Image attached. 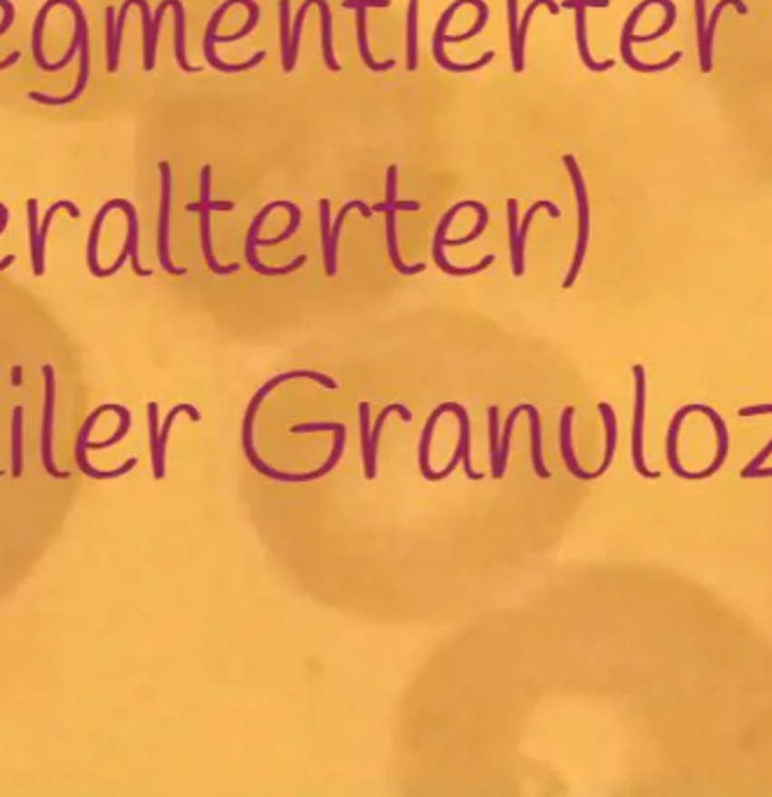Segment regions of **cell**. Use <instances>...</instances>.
<instances>
[{
	"instance_id": "cell-1",
	"label": "cell",
	"mask_w": 772,
	"mask_h": 797,
	"mask_svg": "<svg viewBox=\"0 0 772 797\" xmlns=\"http://www.w3.org/2000/svg\"><path fill=\"white\" fill-rule=\"evenodd\" d=\"M293 379H311V382L321 384L323 388H330V391H335V388H337V382L330 377H326V374H321V372L295 370V372H284V374H277V377H272L269 382H265L260 388H258V394L250 398L249 407H246L244 426H241V447H244V454H246V459H249V463L253 465V468H256L260 475L269 477V480H274V482H293V484L314 482V480H321V477L328 475V472L323 471V465L311 472H281V471H277V468H269V465H267L265 461L258 456L256 447H253V428H256L258 407H260V403L267 398V395L272 394L274 388L281 386V384L293 382Z\"/></svg>"
},
{
	"instance_id": "cell-2",
	"label": "cell",
	"mask_w": 772,
	"mask_h": 797,
	"mask_svg": "<svg viewBox=\"0 0 772 797\" xmlns=\"http://www.w3.org/2000/svg\"><path fill=\"white\" fill-rule=\"evenodd\" d=\"M44 379V403H43V423H40V461H43L47 475L56 480H68L66 471H59L54 463V404H56V377L54 367L47 363L43 365Z\"/></svg>"
},
{
	"instance_id": "cell-3",
	"label": "cell",
	"mask_w": 772,
	"mask_h": 797,
	"mask_svg": "<svg viewBox=\"0 0 772 797\" xmlns=\"http://www.w3.org/2000/svg\"><path fill=\"white\" fill-rule=\"evenodd\" d=\"M564 164L569 169V176L573 180V190H576V199H578V241H576V255H573V265L569 269L567 278H564V288H572L573 281H576L578 272H581V267H583L585 260V250H588V241H590V204H588V194H585V183H583V176L578 171V164L572 155H564Z\"/></svg>"
},
{
	"instance_id": "cell-4",
	"label": "cell",
	"mask_w": 772,
	"mask_h": 797,
	"mask_svg": "<svg viewBox=\"0 0 772 797\" xmlns=\"http://www.w3.org/2000/svg\"><path fill=\"white\" fill-rule=\"evenodd\" d=\"M160 218H157V258H160L161 269L173 277H183V267H176L169 255V220H171V167L167 161H160Z\"/></svg>"
},
{
	"instance_id": "cell-5",
	"label": "cell",
	"mask_w": 772,
	"mask_h": 797,
	"mask_svg": "<svg viewBox=\"0 0 772 797\" xmlns=\"http://www.w3.org/2000/svg\"><path fill=\"white\" fill-rule=\"evenodd\" d=\"M634 374V423H632V461L634 471L646 480H658L660 472L649 471L644 461V416H646V372L641 365L632 367Z\"/></svg>"
},
{
	"instance_id": "cell-6",
	"label": "cell",
	"mask_w": 772,
	"mask_h": 797,
	"mask_svg": "<svg viewBox=\"0 0 772 797\" xmlns=\"http://www.w3.org/2000/svg\"><path fill=\"white\" fill-rule=\"evenodd\" d=\"M478 206H480V201H459V204L452 206V209L443 216V220H440L438 229H435V237H434V260H435V265H438L440 272L450 274V277H471V274L484 272V269H487V267L494 262V255H487V258H484L483 262H478V265L454 267L447 262V258H445V253H443L445 238H447V229H450V225H452V220H454L456 213H459L462 209H478Z\"/></svg>"
},
{
	"instance_id": "cell-7",
	"label": "cell",
	"mask_w": 772,
	"mask_h": 797,
	"mask_svg": "<svg viewBox=\"0 0 772 797\" xmlns=\"http://www.w3.org/2000/svg\"><path fill=\"white\" fill-rule=\"evenodd\" d=\"M115 204H117V209L124 210V216H127V238H124L122 253L117 255V260L112 262L111 267H106V269H103V278H108V277H112V274L120 272L127 260L132 262L133 274H136V277H151L152 274L151 269H143V267H141V260H139V213H136V209H133L132 201H127V199H115Z\"/></svg>"
},
{
	"instance_id": "cell-8",
	"label": "cell",
	"mask_w": 772,
	"mask_h": 797,
	"mask_svg": "<svg viewBox=\"0 0 772 797\" xmlns=\"http://www.w3.org/2000/svg\"><path fill=\"white\" fill-rule=\"evenodd\" d=\"M281 206H284V201H272V204H267L265 209H262L260 213H258L256 220L250 222L249 234H246V248H244L246 262H249V267H250V269H253V272L262 274V277H286V274L295 272V269H300V267L307 262L305 255H300V258H295V260L290 262V265H286V267H265L260 260H258L256 246H258V234H260L262 222L267 220V216H269V213H272L274 209H281Z\"/></svg>"
},
{
	"instance_id": "cell-9",
	"label": "cell",
	"mask_w": 772,
	"mask_h": 797,
	"mask_svg": "<svg viewBox=\"0 0 772 797\" xmlns=\"http://www.w3.org/2000/svg\"><path fill=\"white\" fill-rule=\"evenodd\" d=\"M103 412H108V404H101L99 410H94L92 414L87 416V421H84L83 428L78 431V442H75V459H78V468L84 472V475L92 477V480H115V477L127 475V472L133 471V468H136V463H139V459H129L127 463L120 465V468H115V471H96L94 465H89V461H87L89 433H92L96 419H99Z\"/></svg>"
},
{
	"instance_id": "cell-10",
	"label": "cell",
	"mask_w": 772,
	"mask_h": 797,
	"mask_svg": "<svg viewBox=\"0 0 772 797\" xmlns=\"http://www.w3.org/2000/svg\"><path fill=\"white\" fill-rule=\"evenodd\" d=\"M237 3H239V5H241V0H225V3H222V5L218 7L216 12H213L211 22H209V26H206L204 56H206V62H209V66H213V68H216V71H220V73L249 71V68L258 66V63H260L262 59H265V52H258V54L253 56V59H249V62H244V63H225V62H220V59H218V54H216L218 24H220V19L225 17V12H228L232 5H237Z\"/></svg>"
},
{
	"instance_id": "cell-11",
	"label": "cell",
	"mask_w": 772,
	"mask_h": 797,
	"mask_svg": "<svg viewBox=\"0 0 772 797\" xmlns=\"http://www.w3.org/2000/svg\"><path fill=\"white\" fill-rule=\"evenodd\" d=\"M466 3H471V0H454V3H452V5L443 12V17H440L438 26H435V34H434L435 62H438V66H443L445 71H450V73H473V71H478V68L487 66V63L494 59V52H487V54H483V59H478V62H473V63H454V62H450L447 56H445L443 43H445V34H447V26H450V19L454 17V12L459 10L462 5H466Z\"/></svg>"
},
{
	"instance_id": "cell-12",
	"label": "cell",
	"mask_w": 772,
	"mask_h": 797,
	"mask_svg": "<svg viewBox=\"0 0 772 797\" xmlns=\"http://www.w3.org/2000/svg\"><path fill=\"white\" fill-rule=\"evenodd\" d=\"M342 5L347 10H354L356 12V34H358V52H361V59L370 71L375 73H384V71H391L396 66V62H384L377 63L373 59V52L367 47V31H366V12L367 7H389L391 3L389 0H345Z\"/></svg>"
},
{
	"instance_id": "cell-13",
	"label": "cell",
	"mask_w": 772,
	"mask_h": 797,
	"mask_svg": "<svg viewBox=\"0 0 772 797\" xmlns=\"http://www.w3.org/2000/svg\"><path fill=\"white\" fill-rule=\"evenodd\" d=\"M188 213H200V237H201V253H204V260L209 265L213 274L218 277H228V274L239 272V265H218L216 255H213V244H211V209L204 204H188Z\"/></svg>"
},
{
	"instance_id": "cell-14",
	"label": "cell",
	"mask_w": 772,
	"mask_h": 797,
	"mask_svg": "<svg viewBox=\"0 0 772 797\" xmlns=\"http://www.w3.org/2000/svg\"><path fill=\"white\" fill-rule=\"evenodd\" d=\"M56 5H59V0H47V3H44V5L38 10V15H35L34 28H31V52H34V63L40 68V71L47 73V75H52V73L64 71V68H68V63L64 62V59H62V62L50 63V62H47V56H44V52H43L44 22H47V17H50V12L54 10Z\"/></svg>"
},
{
	"instance_id": "cell-15",
	"label": "cell",
	"mask_w": 772,
	"mask_h": 797,
	"mask_svg": "<svg viewBox=\"0 0 772 797\" xmlns=\"http://www.w3.org/2000/svg\"><path fill=\"white\" fill-rule=\"evenodd\" d=\"M178 414H188L192 421H201L200 410H197L195 404H176L171 412L167 414L164 423H161V431H160V442H157V456L152 459V475L155 480H164L167 475V440H169V433H171L173 421H176Z\"/></svg>"
},
{
	"instance_id": "cell-16",
	"label": "cell",
	"mask_w": 772,
	"mask_h": 797,
	"mask_svg": "<svg viewBox=\"0 0 772 797\" xmlns=\"http://www.w3.org/2000/svg\"><path fill=\"white\" fill-rule=\"evenodd\" d=\"M573 407H567V410L562 412L560 416V449H562V459H564V465H567V471L572 472L576 480H583V482H592L597 480L595 472H585L581 465H578L576 454H573V442H572V423H573Z\"/></svg>"
},
{
	"instance_id": "cell-17",
	"label": "cell",
	"mask_w": 772,
	"mask_h": 797,
	"mask_svg": "<svg viewBox=\"0 0 772 797\" xmlns=\"http://www.w3.org/2000/svg\"><path fill=\"white\" fill-rule=\"evenodd\" d=\"M698 412H702V414L709 416L711 426H714V433H717V456H714V463H711L709 468H705L702 472H698V475H700V480H709V477H714V472H718V468H721L723 461H726V456H728L730 435H728V428H726V423H723L721 414L711 410L709 404H698Z\"/></svg>"
},
{
	"instance_id": "cell-18",
	"label": "cell",
	"mask_w": 772,
	"mask_h": 797,
	"mask_svg": "<svg viewBox=\"0 0 772 797\" xmlns=\"http://www.w3.org/2000/svg\"><path fill=\"white\" fill-rule=\"evenodd\" d=\"M447 412L456 414L459 419V449H462V461H464V472H466L468 480L473 482H480L484 480L483 472H475L473 471V461H471V419H468V412L464 404L459 403H445Z\"/></svg>"
},
{
	"instance_id": "cell-19",
	"label": "cell",
	"mask_w": 772,
	"mask_h": 797,
	"mask_svg": "<svg viewBox=\"0 0 772 797\" xmlns=\"http://www.w3.org/2000/svg\"><path fill=\"white\" fill-rule=\"evenodd\" d=\"M117 204L115 199L106 201V204L101 206L99 213H96L94 222H92V229H89V237H87V267L89 272L94 274L96 278H103V267L99 265V237H101V228H103V222H106L108 213L115 210Z\"/></svg>"
},
{
	"instance_id": "cell-20",
	"label": "cell",
	"mask_w": 772,
	"mask_h": 797,
	"mask_svg": "<svg viewBox=\"0 0 772 797\" xmlns=\"http://www.w3.org/2000/svg\"><path fill=\"white\" fill-rule=\"evenodd\" d=\"M28 218V246H31V265H34V277H44V250L40 246V218H38V199L26 201Z\"/></svg>"
},
{
	"instance_id": "cell-21",
	"label": "cell",
	"mask_w": 772,
	"mask_h": 797,
	"mask_svg": "<svg viewBox=\"0 0 772 797\" xmlns=\"http://www.w3.org/2000/svg\"><path fill=\"white\" fill-rule=\"evenodd\" d=\"M690 412H698V404H686V407H681V410L674 414L672 423H669V431H667V442H665L667 463H669V468H672V472L679 477V480H689V471H684L681 463H679L677 438H679V428H681V423H684V419L690 414Z\"/></svg>"
},
{
	"instance_id": "cell-22",
	"label": "cell",
	"mask_w": 772,
	"mask_h": 797,
	"mask_svg": "<svg viewBox=\"0 0 772 797\" xmlns=\"http://www.w3.org/2000/svg\"><path fill=\"white\" fill-rule=\"evenodd\" d=\"M529 426H532V465L536 477L541 480H551V471L545 468L543 461V426H541V414L536 410V404H529Z\"/></svg>"
},
{
	"instance_id": "cell-23",
	"label": "cell",
	"mask_w": 772,
	"mask_h": 797,
	"mask_svg": "<svg viewBox=\"0 0 772 797\" xmlns=\"http://www.w3.org/2000/svg\"><path fill=\"white\" fill-rule=\"evenodd\" d=\"M133 5L139 7L141 17H143V71L152 73L155 71V62H157V44L152 43L151 7H148L145 0H124L122 3L124 10H132Z\"/></svg>"
},
{
	"instance_id": "cell-24",
	"label": "cell",
	"mask_w": 772,
	"mask_h": 797,
	"mask_svg": "<svg viewBox=\"0 0 772 797\" xmlns=\"http://www.w3.org/2000/svg\"><path fill=\"white\" fill-rule=\"evenodd\" d=\"M597 407H600V414H601V421H604V428H606V449H604V461H601V465L600 468H597L595 471V475H597V480H600L601 475H604L606 471H609V468H611V463H613V456H616V442H618V423H616V412L611 410V404L609 403H600L597 404Z\"/></svg>"
},
{
	"instance_id": "cell-25",
	"label": "cell",
	"mask_w": 772,
	"mask_h": 797,
	"mask_svg": "<svg viewBox=\"0 0 772 797\" xmlns=\"http://www.w3.org/2000/svg\"><path fill=\"white\" fill-rule=\"evenodd\" d=\"M173 10V22H176V31H173V54H176L178 68L183 73H200L197 66H190L188 54H185V7L181 0H171Z\"/></svg>"
},
{
	"instance_id": "cell-26",
	"label": "cell",
	"mask_w": 772,
	"mask_h": 797,
	"mask_svg": "<svg viewBox=\"0 0 772 797\" xmlns=\"http://www.w3.org/2000/svg\"><path fill=\"white\" fill-rule=\"evenodd\" d=\"M384 213H386V250H389V258L391 262H394L396 269H398L400 274H406V277H415V274L424 272V269H426L424 262H419V265H406V262L400 260L398 238H396V209L394 206H389Z\"/></svg>"
},
{
	"instance_id": "cell-27",
	"label": "cell",
	"mask_w": 772,
	"mask_h": 797,
	"mask_svg": "<svg viewBox=\"0 0 772 797\" xmlns=\"http://www.w3.org/2000/svg\"><path fill=\"white\" fill-rule=\"evenodd\" d=\"M10 463H12V477L19 480L24 472V410L22 404H17L12 410V438H10Z\"/></svg>"
},
{
	"instance_id": "cell-28",
	"label": "cell",
	"mask_w": 772,
	"mask_h": 797,
	"mask_svg": "<svg viewBox=\"0 0 772 797\" xmlns=\"http://www.w3.org/2000/svg\"><path fill=\"white\" fill-rule=\"evenodd\" d=\"M539 5H548V10H551L552 15H557V12H560V5H557L555 0H532V5L524 10V17H523V22H520V28H517V50H515V54H513V71L515 73L524 71V43H527L524 38H527V28H529V22H532V15L536 12V7Z\"/></svg>"
},
{
	"instance_id": "cell-29",
	"label": "cell",
	"mask_w": 772,
	"mask_h": 797,
	"mask_svg": "<svg viewBox=\"0 0 772 797\" xmlns=\"http://www.w3.org/2000/svg\"><path fill=\"white\" fill-rule=\"evenodd\" d=\"M527 407H529V403L517 404L515 410H513L511 414H508L506 423H503V433H501V442H499V463H496V468H494V471H492V477H494V480H501V477L506 475L508 454H511V435H513V426H515L517 416L523 414V412H524V414H527Z\"/></svg>"
},
{
	"instance_id": "cell-30",
	"label": "cell",
	"mask_w": 772,
	"mask_h": 797,
	"mask_svg": "<svg viewBox=\"0 0 772 797\" xmlns=\"http://www.w3.org/2000/svg\"><path fill=\"white\" fill-rule=\"evenodd\" d=\"M564 7H573L576 10V35H578V50H581V56H583V63L590 68V71H606V68H611L613 62H604V63H595L592 62V56L588 52V35H585V5L583 3H578V0H567Z\"/></svg>"
},
{
	"instance_id": "cell-31",
	"label": "cell",
	"mask_w": 772,
	"mask_h": 797,
	"mask_svg": "<svg viewBox=\"0 0 772 797\" xmlns=\"http://www.w3.org/2000/svg\"><path fill=\"white\" fill-rule=\"evenodd\" d=\"M358 421H361V447H363V465H366V480L377 477V459L373 456L370 447V407L367 403H358Z\"/></svg>"
},
{
	"instance_id": "cell-32",
	"label": "cell",
	"mask_w": 772,
	"mask_h": 797,
	"mask_svg": "<svg viewBox=\"0 0 772 797\" xmlns=\"http://www.w3.org/2000/svg\"><path fill=\"white\" fill-rule=\"evenodd\" d=\"M314 5L321 12V47H323V62L330 71H339V63L333 52V17H330V7L326 0H314Z\"/></svg>"
},
{
	"instance_id": "cell-33",
	"label": "cell",
	"mask_w": 772,
	"mask_h": 797,
	"mask_svg": "<svg viewBox=\"0 0 772 797\" xmlns=\"http://www.w3.org/2000/svg\"><path fill=\"white\" fill-rule=\"evenodd\" d=\"M330 201L321 199V241H323V260H326V274L335 277L337 274V258L330 250Z\"/></svg>"
},
{
	"instance_id": "cell-34",
	"label": "cell",
	"mask_w": 772,
	"mask_h": 797,
	"mask_svg": "<svg viewBox=\"0 0 772 797\" xmlns=\"http://www.w3.org/2000/svg\"><path fill=\"white\" fill-rule=\"evenodd\" d=\"M311 5H314V0H305V3H302V5H300V10H298V15H295L293 35H290V52H288V59H286V62H284V71L286 73L293 71L295 63H298V50H300L302 26H305V17H307V12H309Z\"/></svg>"
},
{
	"instance_id": "cell-35",
	"label": "cell",
	"mask_w": 772,
	"mask_h": 797,
	"mask_svg": "<svg viewBox=\"0 0 772 797\" xmlns=\"http://www.w3.org/2000/svg\"><path fill=\"white\" fill-rule=\"evenodd\" d=\"M417 12L419 5L417 0H410V7H407V71H415L417 68Z\"/></svg>"
},
{
	"instance_id": "cell-36",
	"label": "cell",
	"mask_w": 772,
	"mask_h": 797,
	"mask_svg": "<svg viewBox=\"0 0 772 797\" xmlns=\"http://www.w3.org/2000/svg\"><path fill=\"white\" fill-rule=\"evenodd\" d=\"M758 414H772V404H756V407H742V410H739V416H758ZM770 454H772V440L766 444V447H763L761 454H756L754 461H749V465H747L745 471H742V480H747L751 471L761 468Z\"/></svg>"
},
{
	"instance_id": "cell-37",
	"label": "cell",
	"mask_w": 772,
	"mask_h": 797,
	"mask_svg": "<svg viewBox=\"0 0 772 797\" xmlns=\"http://www.w3.org/2000/svg\"><path fill=\"white\" fill-rule=\"evenodd\" d=\"M115 7H106V68L115 73L120 68V47L115 44Z\"/></svg>"
},
{
	"instance_id": "cell-38",
	"label": "cell",
	"mask_w": 772,
	"mask_h": 797,
	"mask_svg": "<svg viewBox=\"0 0 772 797\" xmlns=\"http://www.w3.org/2000/svg\"><path fill=\"white\" fill-rule=\"evenodd\" d=\"M400 414V419L406 421V423H410L412 421V412L407 410L406 404H400V403H394V404H389V407H386V410H382L379 412V416H377V423H375L373 426V431H370V447H373V456L375 459H377V444H379V433H382V428H384V423H386V419H389V414Z\"/></svg>"
},
{
	"instance_id": "cell-39",
	"label": "cell",
	"mask_w": 772,
	"mask_h": 797,
	"mask_svg": "<svg viewBox=\"0 0 772 797\" xmlns=\"http://www.w3.org/2000/svg\"><path fill=\"white\" fill-rule=\"evenodd\" d=\"M108 412H115V414L120 416V428H117L115 435H111V438H108L106 442H96V444H89L87 442V449H108V447H112V444L120 442V440H122L124 435H127V433H129V428H132V412H129L127 407H122V404H108Z\"/></svg>"
},
{
	"instance_id": "cell-40",
	"label": "cell",
	"mask_w": 772,
	"mask_h": 797,
	"mask_svg": "<svg viewBox=\"0 0 772 797\" xmlns=\"http://www.w3.org/2000/svg\"><path fill=\"white\" fill-rule=\"evenodd\" d=\"M508 232H511V255H513V274L515 277H523L524 265L517 258V238H520V229H517V201L508 199Z\"/></svg>"
},
{
	"instance_id": "cell-41",
	"label": "cell",
	"mask_w": 772,
	"mask_h": 797,
	"mask_svg": "<svg viewBox=\"0 0 772 797\" xmlns=\"http://www.w3.org/2000/svg\"><path fill=\"white\" fill-rule=\"evenodd\" d=\"M281 209H286V210H288V213H290L288 228H286V232H284V234H279V237H274V238H258V244H260V246H277V244H284V241H288V238L293 237L295 232H298V228H300L302 210L298 209V206H295L293 201H284V206H281Z\"/></svg>"
},
{
	"instance_id": "cell-42",
	"label": "cell",
	"mask_w": 772,
	"mask_h": 797,
	"mask_svg": "<svg viewBox=\"0 0 772 797\" xmlns=\"http://www.w3.org/2000/svg\"><path fill=\"white\" fill-rule=\"evenodd\" d=\"M200 188H201L200 204L209 206L211 210H234L232 201H211V167H209V164H206V167H201Z\"/></svg>"
},
{
	"instance_id": "cell-43",
	"label": "cell",
	"mask_w": 772,
	"mask_h": 797,
	"mask_svg": "<svg viewBox=\"0 0 772 797\" xmlns=\"http://www.w3.org/2000/svg\"><path fill=\"white\" fill-rule=\"evenodd\" d=\"M241 5L249 7V22H246V26L241 28L239 34L222 35V38H216V43H237V40L246 38V35H249L250 31H253V28L258 26V22H260V5H258L256 0H241Z\"/></svg>"
},
{
	"instance_id": "cell-44",
	"label": "cell",
	"mask_w": 772,
	"mask_h": 797,
	"mask_svg": "<svg viewBox=\"0 0 772 797\" xmlns=\"http://www.w3.org/2000/svg\"><path fill=\"white\" fill-rule=\"evenodd\" d=\"M471 3L478 7V12H480V17H478V22H475V26H473L468 34H462V35L445 34V43H462V40H471V38H475V35H478L484 26H487V17H489L487 3H484V0H471Z\"/></svg>"
},
{
	"instance_id": "cell-45",
	"label": "cell",
	"mask_w": 772,
	"mask_h": 797,
	"mask_svg": "<svg viewBox=\"0 0 772 797\" xmlns=\"http://www.w3.org/2000/svg\"><path fill=\"white\" fill-rule=\"evenodd\" d=\"M279 12H281V59H288V52H290V3L288 0H281V5H279Z\"/></svg>"
},
{
	"instance_id": "cell-46",
	"label": "cell",
	"mask_w": 772,
	"mask_h": 797,
	"mask_svg": "<svg viewBox=\"0 0 772 797\" xmlns=\"http://www.w3.org/2000/svg\"><path fill=\"white\" fill-rule=\"evenodd\" d=\"M475 210H478V225H475V229H473L471 234H466V237H464V238H452V241H447V238H445V244H450V246H466V244H471V241H475V238H478L480 234L484 232V228H487V220H489L487 209H484V206L480 204Z\"/></svg>"
},
{
	"instance_id": "cell-47",
	"label": "cell",
	"mask_w": 772,
	"mask_h": 797,
	"mask_svg": "<svg viewBox=\"0 0 772 797\" xmlns=\"http://www.w3.org/2000/svg\"><path fill=\"white\" fill-rule=\"evenodd\" d=\"M396 176H398V169L396 167H389L386 169V201H382V204H377V206H373V210H386L389 209V206H394V201H396Z\"/></svg>"
},
{
	"instance_id": "cell-48",
	"label": "cell",
	"mask_w": 772,
	"mask_h": 797,
	"mask_svg": "<svg viewBox=\"0 0 772 797\" xmlns=\"http://www.w3.org/2000/svg\"><path fill=\"white\" fill-rule=\"evenodd\" d=\"M508 3V28H511V54L517 50V0H506Z\"/></svg>"
},
{
	"instance_id": "cell-49",
	"label": "cell",
	"mask_w": 772,
	"mask_h": 797,
	"mask_svg": "<svg viewBox=\"0 0 772 797\" xmlns=\"http://www.w3.org/2000/svg\"><path fill=\"white\" fill-rule=\"evenodd\" d=\"M0 10H3V22H0V38H3L15 22V5L10 0H0Z\"/></svg>"
},
{
	"instance_id": "cell-50",
	"label": "cell",
	"mask_w": 772,
	"mask_h": 797,
	"mask_svg": "<svg viewBox=\"0 0 772 797\" xmlns=\"http://www.w3.org/2000/svg\"><path fill=\"white\" fill-rule=\"evenodd\" d=\"M7 220H10V209H7V206L3 204V201H0V237L5 234Z\"/></svg>"
},
{
	"instance_id": "cell-51",
	"label": "cell",
	"mask_w": 772,
	"mask_h": 797,
	"mask_svg": "<svg viewBox=\"0 0 772 797\" xmlns=\"http://www.w3.org/2000/svg\"><path fill=\"white\" fill-rule=\"evenodd\" d=\"M19 59H22V52H19V50H17V52H12V54H10V56H7L5 62H0V73H3V71H7V68H12V66H15V63H17V62H19Z\"/></svg>"
},
{
	"instance_id": "cell-52",
	"label": "cell",
	"mask_w": 772,
	"mask_h": 797,
	"mask_svg": "<svg viewBox=\"0 0 772 797\" xmlns=\"http://www.w3.org/2000/svg\"><path fill=\"white\" fill-rule=\"evenodd\" d=\"M763 477H772V468H767V471H763V468H756V471L749 472V477H747V480H763Z\"/></svg>"
},
{
	"instance_id": "cell-53",
	"label": "cell",
	"mask_w": 772,
	"mask_h": 797,
	"mask_svg": "<svg viewBox=\"0 0 772 797\" xmlns=\"http://www.w3.org/2000/svg\"><path fill=\"white\" fill-rule=\"evenodd\" d=\"M15 260H17V258H15V255H5V258H3V260H0V272H5L7 267L15 265Z\"/></svg>"
},
{
	"instance_id": "cell-54",
	"label": "cell",
	"mask_w": 772,
	"mask_h": 797,
	"mask_svg": "<svg viewBox=\"0 0 772 797\" xmlns=\"http://www.w3.org/2000/svg\"><path fill=\"white\" fill-rule=\"evenodd\" d=\"M3 475H5V471H0V477H3Z\"/></svg>"
}]
</instances>
